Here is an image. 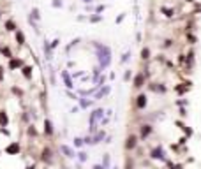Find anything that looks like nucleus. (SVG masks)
I'll use <instances>...</instances> for the list:
<instances>
[{
  "mask_svg": "<svg viewBox=\"0 0 201 169\" xmlns=\"http://www.w3.org/2000/svg\"><path fill=\"white\" fill-rule=\"evenodd\" d=\"M95 48H97V58H99V65L104 69L110 65L111 62V49L108 46H101V44H95Z\"/></svg>",
  "mask_w": 201,
  "mask_h": 169,
  "instance_id": "f257e3e1",
  "label": "nucleus"
},
{
  "mask_svg": "<svg viewBox=\"0 0 201 169\" xmlns=\"http://www.w3.org/2000/svg\"><path fill=\"white\" fill-rule=\"evenodd\" d=\"M99 118H102V109H97V111L92 113V116H90V129L92 130L95 129V122H97Z\"/></svg>",
  "mask_w": 201,
  "mask_h": 169,
  "instance_id": "f03ea898",
  "label": "nucleus"
},
{
  "mask_svg": "<svg viewBox=\"0 0 201 169\" xmlns=\"http://www.w3.org/2000/svg\"><path fill=\"white\" fill-rule=\"evenodd\" d=\"M152 158L164 160V152H162V148H155V150H152Z\"/></svg>",
  "mask_w": 201,
  "mask_h": 169,
  "instance_id": "7ed1b4c3",
  "label": "nucleus"
},
{
  "mask_svg": "<svg viewBox=\"0 0 201 169\" xmlns=\"http://www.w3.org/2000/svg\"><path fill=\"white\" fill-rule=\"evenodd\" d=\"M143 83H145V74H138V76L134 78V86H143Z\"/></svg>",
  "mask_w": 201,
  "mask_h": 169,
  "instance_id": "20e7f679",
  "label": "nucleus"
},
{
  "mask_svg": "<svg viewBox=\"0 0 201 169\" xmlns=\"http://www.w3.org/2000/svg\"><path fill=\"white\" fill-rule=\"evenodd\" d=\"M5 152H7V153H11V155H13V153H18V152H19V144H18V143H13V144H9Z\"/></svg>",
  "mask_w": 201,
  "mask_h": 169,
  "instance_id": "39448f33",
  "label": "nucleus"
},
{
  "mask_svg": "<svg viewBox=\"0 0 201 169\" xmlns=\"http://www.w3.org/2000/svg\"><path fill=\"white\" fill-rule=\"evenodd\" d=\"M62 78H63V81H65V86H67V88H72V86H74V84H72V81H71V76H69V74H67L65 71L62 72Z\"/></svg>",
  "mask_w": 201,
  "mask_h": 169,
  "instance_id": "423d86ee",
  "label": "nucleus"
},
{
  "mask_svg": "<svg viewBox=\"0 0 201 169\" xmlns=\"http://www.w3.org/2000/svg\"><path fill=\"white\" fill-rule=\"evenodd\" d=\"M60 150H62L63 153H65V155H67L69 158H72V157H74V152L71 150V148H69V146H65V144H62V146H60Z\"/></svg>",
  "mask_w": 201,
  "mask_h": 169,
  "instance_id": "0eeeda50",
  "label": "nucleus"
},
{
  "mask_svg": "<svg viewBox=\"0 0 201 169\" xmlns=\"http://www.w3.org/2000/svg\"><path fill=\"white\" fill-rule=\"evenodd\" d=\"M136 106H138V108H145V106H146V97H145V95H140V97H138Z\"/></svg>",
  "mask_w": 201,
  "mask_h": 169,
  "instance_id": "6e6552de",
  "label": "nucleus"
},
{
  "mask_svg": "<svg viewBox=\"0 0 201 169\" xmlns=\"http://www.w3.org/2000/svg\"><path fill=\"white\" fill-rule=\"evenodd\" d=\"M150 132H152V127H150V125H143V127H141V136H143V137H146Z\"/></svg>",
  "mask_w": 201,
  "mask_h": 169,
  "instance_id": "1a4fd4ad",
  "label": "nucleus"
},
{
  "mask_svg": "<svg viewBox=\"0 0 201 169\" xmlns=\"http://www.w3.org/2000/svg\"><path fill=\"white\" fill-rule=\"evenodd\" d=\"M21 65H23V62H21V60H11V63H9L11 69H18V67H21Z\"/></svg>",
  "mask_w": 201,
  "mask_h": 169,
  "instance_id": "9d476101",
  "label": "nucleus"
},
{
  "mask_svg": "<svg viewBox=\"0 0 201 169\" xmlns=\"http://www.w3.org/2000/svg\"><path fill=\"white\" fill-rule=\"evenodd\" d=\"M44 132H46V134H53V127H51V122H49V120L44 122Z\"/></svg>",
  "mask_w": 201,
  "mask_h": 169,
  "instance_id": "9b49d317",
  "label": "nucleus"
},
{
  "mask_svg": "<svg viewBox=\"0 0 201 169\" xmlns=\"http://www.w3.org/2000/svg\"><path fill=\"white\" fill-rule=\"evenodd\" d=\"M125 146L129 148V150H131V148H134V146H136V137H134V136H131L129 139H127V144H125Z\"/></svg>",
  "mask_w": 201,
  "mask_h": 169,
  "instance_id": "f8f14e48",
  "label": "nucleus"
},
{
  "mask_svg": "<svg viewBox=\"0 0 201 169\" xmlns=\"http://www.w3.org/2000/svg\"><path fill=\"white\" fill-rule=\"evenodd\" d=\"M16 41H18V44H25V35H23V32H16Z\"/></svg>",
  "mask_w": 201,
  "mask_h": 169,
  "instance_id": "ddd939ff",
  "label": "nucleus"
},
{
  "mask_svg": "<svg viewBox=\"0 0 201 169\" xmlns=\"http://www.w3.org/2000/svg\"><path fill=\"white\" fill-rule=\"evenodd\" d=\"M7 122H9V120H7V114H5L4 111H0V125L4 127V125H7Z\"/></svg>",
  "mask_w": 201,
  "mask_h": 169,
  "instance_id": "4468645a",
  "label": "nucleus"
},
{
  "mask_svg": "<svg viewBox=\"0 0 201 169\" xmlns=\"http://www.w3.org/2000/svg\"><path fill=\"white\" fill-rule=\"evenodd\" d=\"M5 28L9 30V32H13V30H16V25H14V21L13 19H9L7 23H5Z\"/></svg>",
  "mask_w": 201,
  "mask_h": 169,
  "instance_id": "2eb2a0df",
  "label": "nucleus"
},
{
  "mask_svg": "<svg viewBox=\"0 0 201 169\" xmlns=\"http://www.w3.org/2000/svg\"><path fill=\"white\" fill-rule=\"evenodd\" d=\"M148 57H150V49H148V48L141 49V58H143V60H146Z\"/></svg>",
  "mask_w": 201,
  "mask_h": 169,
  "instance_id": "dca6fc26",
  "label": "nucleus"
},
{
  "mask_svg": "<svg viewBox=\"0 0 201 169\" xmlns=\"http://www.w3.org/2000/svg\"><path fill=\"white\" fill-rule=\"evenodd\" d=\"M23 76L25 78H30L32 76V67H23Z\"/></svg>",
  "mask_w": 201,
  "mask_h": 169,
  "instance_id": "f3484780",
  "label": "nucleus"
},
{
  "mask_svg": "<svg viewBox=\"0 0 201 169\" xmlns=\"http://www.w3.org/2000/svg\"><path fill=\"white\" fill-rule=\"evenodd\" d=\"M162 13H164L166 16H173L175 11H173V9H168V7H162Z\"/></svg>",
  "mask_w": 201,
  "mask_h": 169,
  "instance_id": "a211bd4d",
  "label": "nucleus"
},
{
  "mask_svg": "<svg viewBox=\"0 0 201 169\" xmlns=\"http://www.w3.org/2000/svg\"><path fill=\"white\" fill-rule=\"evenodd\" d=\"M49 155H51V152L49 150H44V152H42V160H49V158H51Z\"/></svg>",
  "mask_w": 201,
  "mask_h": 169,
  "instance_id": "6ab92c4d",
  "label": "nucleus"
},
{
  "mask_svg": "<svg viewBox=\"0 0 201 169\" xmlns=\"http://www.w3.org/2000/svg\"><path fill=\"white\" fill-rule=\"evenodd\" d=\"M108 92H110V88H108V86H106V88H102L101 92H97V99H101V97H102V95H106V93H108Z\"/></svg>",
  "mask_w": 201,
  "mask_h": 169,
  "instance_id": "aec40b11",
  "label": "nucleus"
},
{
  "mask_svg": "<svg viewBox=\"0 0 201 169\" xmlns=\"http://www.w3.org/2000/svg\"><path fill=\"white\" fill-rule=\"evenodd\" d=\"M102 137H104V134H102V132H99L97 136H95V141H92V143H97V141H101Z\"/></svg>",
  "mask_w": 201,
  "mask_h": 169,
  "instance_id": "412c9836",
  "label": "nucleus"
},
{
  "mask_svg": "<svg viewBox=\"0 0 201 169\" xmlns=\"http://www.w3.org/2000/svg\"><path fill=\"white\" fill-rule=\"evenodd\" d=\"M78 155H79V160H81V162L87 160V153H83V152H81V153H78Z\"/></svg>",
  "mask_w": 201,
  "mask_h": 169,
  "instance_id": "4be33fe9",
  "label": "nucleus"
},
{
  "mask_svg": "<svg viewBox=\"0 0 201 169\" xmlns=\"http://www.w3.org/2000/svg\"><path fill=\"white\" fill-rule=\"evenodd\" d=\"M32 16H34L35 19H39V11H37V9H34V11H32Z\"/></svg>",
  "mask_w": 201,
  "mask_h": 169,
  "instance_id": "5701e85b",
  "label": "nucleus"
},
{
  "mask_svg": "<svg viewBox=\"0 0 201 169\" xmlns=\"http://www.w3.org/2000/svg\"><path fill=\"white\" fill-rule=\"evenodd\" d=\"M53 7H62V0H55V2H53Z\"/></svg>",
  "mask_w": 201,
  "mask_h": 169,
  "instance_id": "b1692460",
  "label": "nucleus"
},
{
  "mask_svg": "<svg viewBox=\"0 0 201 169\" xmlns=\"http://www.w3.org/2000/svg\"><path fill=\"white\" fill-rule=\"evenodd\" d=\"M81 106H83V108H87V106H90V100H81Z\"/></svg>",
  "mask_w": 201,
  "mask_h": 169,
  "instance_id": "393cba45",
  "label": "nucleus"
},
{
  "mask_svg": "<svg viewBox=\"0 0 201 169\" xmlns=\"http://www.w3.org/2000/svg\"><path fill=\"white\" fill-rule=\"evenodd\" d=\"M74 144H76V146H81L83 141H81V139H74Z\"/></svg>",
  "mask_w": 201,
  "mask_h": 169,
  "instance_id": "a878e982",
  "label": "nucleus"
},
{
  "mask_svg": "<svg viewBox=\"0 0 201 169\" xmlns=\"http://www.w3.org/2000/svg\"><path fill=\"white\" fill-rule=\"evenodd\" d=\"M2 51H4V55H5V57H11V51H9L7 48H5V49H2Z\"/></svg>",
  "mask_w": 201,
  "mask_h": 169,
  "instance_id": "bb28decb",
  "label": "nucleus"
},
{
  "mask_svg": "<svg viewBox=\"0 0 201 169\" xmlns=\"http://www.w3.org/2000/svg\"><path fill=\"white\" fill-rule=\"evenodd\" d=\"M2 71H4V69H2V67H0V81H2V79H4V72H2Z\"/></svg>",
  "mask_w": 201,
  "mask_h": 169,
  "instance_id": "cd10ccee",
  "label": "nucleus"
},
{
  "mask_svg": "<svg viewBox=\"0 0 201 169\" xmlns=\"http://www.w3.org/2000/svg\"><path fill=\"white\" fill-rule=\"evenodd\" d=\"M83 2H85V4H90V2H92V0H83Z\"/></svg>",
  "mask_w": 201,
  "mask_h": 169,
  "instance_id": "c85d7f7f",
  "label": "nucleus"
}]
</instances>
